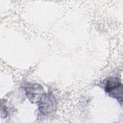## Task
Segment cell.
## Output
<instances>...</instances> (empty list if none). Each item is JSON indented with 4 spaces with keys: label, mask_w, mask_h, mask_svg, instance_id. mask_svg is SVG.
<instances>
[{
    "label": "cell",
    "mask_w": 123,
    "mask_h": 123,
    "mask_svg": "<svg viewBox=\"0 0 123 123\" xmlns=\"http://www.w3.org/2000/svg\"><path fill=\"white\" fill-rule=\"evenodd\" d=\"M123 85L117 77L109 78L105 86V90L108 95L116 98L122 105L123 102Z\"/></svg>",
    "instance_id": "obj_1"
},
{
    "label": "cell",
    "mask_w": 123,
    "mask_h": 123,
    "mask_svg": "<svg viewBox=\"0 0 123 123\" xmlns=\"http://www.w3.org/2000/svg\"><path fill=\"white\" fill-rule=\"evenodd\" d=\"M38 111L43 115L51 113L56 106V102L54 96L49 93L44 92L37 103Z\"/></svg>",
    "instance_id": "obj_2"
},
{
    "label": "cell",
    "mask_w": 123,
    "mask_h": 123,
    "mask_svg": "<svg viewBox=\"0 0 123 123\" xmlns=\"http://www.w3.org/2000/svg\"><path fill=\"white\" fill-rule=\"evenodd\" d=\"M25 90L26 98L32 103H37L45 92L40 85L35 83L26 84Z\"/></svg>",
    "instance_id": "obj_3"
}]
</instances>
